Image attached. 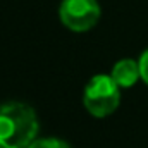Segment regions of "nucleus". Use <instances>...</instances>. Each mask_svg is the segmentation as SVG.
<instances>
[{
    "label": "nucleus",
    "instance_id": "obj_1",
    "mask_svg": "<svg viewBox=\"0 0 148 148\" xmlns=\"http://www.w3.org/2000/svg\"><path fill=\"white\" fill-rule=\"evenodd\" d=\"M35 110L19 102L0 105V148H28L38 134Z\"/></svg>",
    "mask_w": 148,
    "mask_h": 148
},
{
    "label": "nucleus",
    "instance_id": "obj_4",
    "mask_svg": "<svg viewBox=\"0 0 148 148\" xmlns=\"http://www.w3.org/2000/svg\"><path fill=\"white\" fill-rule=\"evenodd\" d=\"M112 77L114 81L121 86V88H129L133 84H136V81L141 77L140 73V64L131 60V59H124L119 60L114 67H112Z\"/></svg>",
    "mask_w": 148,
    "mask_h": 148
},
{
    "label": "nucleus",
    "instance_id": "obj_3",
    "mask_svg": "<svg viewBox=\"0 0 148 148\" xmlns=\"http://www.w3.org/2000/svg\"><path fill=\"white\" fill-rule=\"evenodd\" d=\"M100 5L97 0H64L59 9V17L66 28L76 33L91 29L100 19Z\"/></svg>",
    "mask_w": 148,
    "mask_h": 148
},
{
    "label": "nucleus",
    "instance_id": "obj_6",
    "mask_svg": "<svg viewBox=\"0 0 148 148\" xmlns=\"http://www.w3.org/2000/svg\"><path fill=\"white\" fill-rule=\"evenodd\" d=\"M138 64H140V73H141V79H143V81H145V83L148 84V50H147V52H143V55L140 57Z\"/></svg>",
    "mask_w": 148,
    "mask_h": 148
},
{
    "label": "nucleus",
    "instance_id": "obj_5",
    "mask_svg": "<svg viewBox=\"0 0 148 148\" xmlns=\"http://www.w3.org/2000/svg\"><path fill=\"white\" fill-rule=\"evenodd\" d=\"M28 148H71L69 143H66L64 140L59 138H40L35 140Z\"/></svg>",
    "mask_w": 148,
    "mask_h": 148
},
{
    "label": "nucleus",
    "instance_id": "obj_2",
    "mask_svg": "<svg viewBox=\"0 0 148 148\" xmlns=\"http://www.w3.org/2000/svg\"><path fill=\"white\" fill-rule=\"evenodd\" d=\"M119 84L114 81L112 76L98 74L93 76L91 81L84 88L83 103L84 109L95 117H107L117 110L121 102Z\"/></svg>",
    "mask_w": 148,
    "mask_h": 148
}]
</instances>
